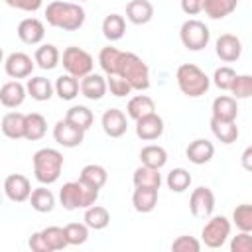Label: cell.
I'll list each match as a JSON object with an SVG mask.
<instances>
[{"mask_svg":"<svg viewBox=\"0 0 252 252\" xmlns=\"http://www.w3.org/2000/svg\"><path fill=\"white\" fill-rule=\"evenodd\" d=\"M85 10L79 4L73 2H63V0H55L49 2L45 8V20L49 26L65 30V32H75L85 24Z\"/></svg>","mask_w":252,"mask_h":252,"instance_id":"obj_1","label":"cell"},{"mask_svg":"<svg viewBox=\"0 0 252 252\" xmlns=\"http://www.w3.org/2000/svg\"><path fill=\"white\" fill-rule=\"evenodd\" d=\"M114 75L126 79V83L132 87V91H146V89H150V69L144 63V59L138 57L132 51H122Z\"/></svg>","mask_w":252,"mask_h":252,"instance_id":"obj_2","label":"cell"},{"mask_svg":"<svg viewBox=\"0 0 252 252\" xmlns=\"http://www.w3.org/2000/svg\"><path fill=\"white\" fill-rule=\"evenodd\" d=\"M98 199V189L77 179V181H67L59 189V203L67 211H77V209H87L94 205Z\"/></svg>","mask_w":252,"mask_h":252,"instance_id":"obj_3","label":"cell"},{"mask_svg":"<svg viewBox=\"0 0 252 252\" xmlns=\"http://www.w3.org/2000/svg\"><path fill=\"white\" fill-rule=\"evenodd\" d=\"M33 177L41 185H51L59 179L63 169V154L55 148H41L33 154Z\"/></svg>","mask_w":252,"mask_h":252,"instance_id":"obj_4","label":"cell"},{"mask_svg":"<svg viewBox=\"0 0 252 252\" xmlns=\"http://www.w3.org/2000/svg\"><path fill=\"white\" fill-rule=\"evenodd\" d=\"M175 79H177L179 91L185 96H189V98L203 96L209 91V87H211V79L195 63H183V65H179L177 67V73H175Z\"/></svg>","mask_w":252,"mask_h":252,"instance_id":"obj_5","label":"cell"},{"mask_svg":"<svg viewBox=\"0 0 252 252\" xmlns=\"http://www.w3.org/2000/svg\"><path fill=\"white\" fill-rule=\"evenodd\" d=\"M61 63H63V69L77 79H83L85 75L93 73V67H94L93 55L89 51H85L83 47H77V45L65 47L63 55H61Z\"/></svg>","mask_w":252,"mask_h":252,"instance_id":"obj_6","label":"cell"},{"mask_svg":"<svg viewBox=\"0 0 252 252\" xmlns=\"http://www.w3.org/2000/svg\"><path fill=\"white\" fill-rule=\"evenodd\" d=\"M179 37H181V43L189 49V51H201L209 45V39H211V32L209 28L205 26V22L201 20H185L181 24V30H179Z\"/></svg>","mask_w":252,"mask_h":252,"instance_id":"obj_7","label":"cell"},{"mask_svg":"<svg viewBox=\"0 0 252 252\" xmlns=\"http://www.w3.org/2000/svg\"><path fill=\"white\" fill-rule=\"evenodd\" d=\"M228 236H230V220L222 215L217 217L211 215L201 230V240L207 248H220Z\"/></svg>","mask_w":252,"mask_h":252,"instance_id":"obj_8","label":"cell"},{"mask_svg":"<svg viewBox=\"0 0 252 252\" xmlns=\"http://www.w3.org/2000/svg\"><path fill=\"white\" fill-rule=\"evenodd\" d=\"M189 211L195 219H209L215 211V193L205 185L193 189L189 197Z\"/></svg>","mask_w":252,"mask_h":252,"instance_id":"obj_9","label":"cell"},{"mask_svg":"<svg viewBox=\"0 0 252 252\" xmlns=\"http://www.w3.org/2000/svg\"><path fill=\"white\" fill-rule=\"evenodd\" d=\"M53 138L63 148H77L85 140V130L63 118V120H57L55 122V126H53Z\"/></svg>","mask_w":252,"mask_h":252,"instance_id":"obj_10","label":"cell"},{"mask_svg":"<svg viewBox=\"0 0 252 252\" xmlns=\"http://www.w3.org/2000/svg\"><path fill=\"white\" fill-rule=\"evenodd\" d=\"M33 67H35V61H33L28 53H24V51L10 53V55L6 57V61H4V71H6V75L12 77V79H16V81L30 77L32 71H33Z\"/></svg>","mask_w":252,"mask_h":252,"instance_id":"obj_11","label":"cell"},{"mask_svg":"<svg viewBox=\"0 0 252 252\" xmlns=\"http://www.w3.org/2000/svg\"><path fill=\"white\" fill-rule=\"evenodd\" d=\"M4 193L12 203H24L30 199L32 183L22 173H12L4 179Z\"/></svg>","mask_w":252,"mask_h":252,"instance_id":"obj_12","label":"cell"},{"mask_svg":"<svg viewBox=\"0 0 252 252\" xmlns=\"http://www.w3.org/2000/svg\"><path fill=\"white\" fill-rule=\"evenodd\" d=\"M163 134V118L158 112L146 114L136 120V136L144 142H154Z\"/></svg>","mask_w":252,"mask_h":252,"instance_id":"obj_13","label":"cell"},{"mask_svg":"<svg viewBox=\"0 0 252 252\" xmlns=\"http://www.w3.org/2000/svg\"><path fill=\"white\" fill-rule=\"evenodd\" d=\"M215 51L220 61L232 63V61L240 59V55H242V41L232 33H222L215 41Z\"/></svg>","mask_w":252,"mask_h":252,"instance_id":"obj_14","label":"cell"},{"mask_svg":"<svg viewBox=\"0 0 252 252\" xmlns=\"http://www.w3.org/2000/svg\"><path fill=\"white\" fill-rule=\"evenodd\" d=\"M100 126L106 136L120 138L128 130V118L120 108H108V110H104V114L100 118Z\"/></svg>","mask_w":252,"mask_h":252,"instance_id":"obj_15","label":"cell"},{"mask_svg":"<svg viewBox=\"0 0 252 252\" xmlns=\"http://www.w3.org/2000/svg\"><path fill=\"white\" fill-rule=\"evenodd\" d=\"M20 41L28 43V45H37L43 41L45 37V26L41 20L37 18H26L18 24V30H16Z\"/></svg>","mask_w":252,"mask_h":252,"instance_id":"obj_16","label":"cell"},{"mask_svg":"<svg viewBox=\"0 0 252 252\" xmlns=\"http://www.w3.org/2000/svg\"><path fill=\"white\" fill-rule=\"evenodd\" d=\"M185 156L191 163L195 165H205L213 159L215 156V146L213 142H209L207 138H197L193 142H189V146L185 148Z\"/></svg>","mask_w":252,"mask_h":252,"instance_id":"obj_17","label":"cell"},{"mask_svg":"<svg viewBox=\"0 0 252 252\" xmlns=\"http://www.w3.org/2000/svg\"><path fill=\"white\" fill-rule=\"evenodd\" d=\"M79 91L85 98L89 100H100L104 94H106V79L98 73H89L81 79L79 83Z\"/></svg>","mask_w":252,"mask_h":252,"instance_id":"obj_18","label":"cell"},{"mask_svg":"<svg viewBox=\"0 0 252 252\" xmlns=\"http://www.w3.org/2000/svg\"><path fill=\"white\" fill-rule=\"evenodd\" d=\"M26 87L20 81H8L0 87V102L6 108H18L26 100Z\"/></svg>","mask_w":252,"mask_h":252,"instance_id":"obj_19","label":"cell"},{"mask_svg":"<svg viewBox=\"0 0 252 252\" xmlns=\"http://www.w3.org/2000/svg\"><path fill=\"white\" fill-rule=\"evenodd\" d=\"M126 18L134 26H144L154 18V4L150 0H130L126 4Z\"/></svg>","mask_w":252,"mask_h":252,"instance_id":"obj_20","label":"cell"},{"mask_svg":"<svg viewBox=\"0 0 252 252\" xmlns=\"http://www.w3.org/2000/svg\"><path fill=\"white\" fill-rule=\"evenodd\" d=\"M211 112H213L211 118H217V120H236V116H238V102H236L234 96L220 94V96H217L213 100Z\"/></svg>","mask_w":252,"mask_h":252,"instance_id":"obj_21","label":"cell"},{"mask_svg":"<svg viewBox=\"0 0 252 252\" xmlns=\"http://www.w3.org/2000/svg\"><path fill=\"white\" fill-rule=\"evenodd\" d=\"M33 61H35V65H37L39 69L51 71V69H55V67L59 65L61 53H59V49H57L53 43H43V45H39V47L35 49Z\"/></svg>","mask_w":252,"mask_h":252,"instance_id":"obj_22","label":"cell"},{"mask_svg":"<svg viewBox=\"0 0 252 252\" xmlns=\"http://www.w3.org/2000/svg\"><path fill=\"white\" fill-rule=\"evenodd\" d=\"M24 122H26V114L22 112H8L2 116V122H0V130L6 138L10 140H20L24 138Z\"/></svg>","mask_w":252,"mask_h":252,"instance_id":"obj_23","label":"cell"},{"mask_svg":"<svg viewBox=\"0 0 252 252\" xmlns=\"http://www.w3.org/2000/svg\"><path fill=\"white\" fill-rule=\"evenodd\" d=\"M47 132V120L43 114L39 112H30L26 114V122H24V138L30 142H37L45 136Z\"/></svg>","mask_w":252,"mask_h":252,"instance_id":"obj_24","label":"cell"},{"mask_svg":"<svg viewBox=\"0 0 252 252\" xmlns=\"http://www.w3.org/2000/svg\"><path fill=\"white\" fill-rule=\"evenodd\" d=\"M158 191L152 187H136L132 193V205L138 213H152L158 205Z\"/></svg>","mask_w":252,"mask_h":252,"instance_id":"obj_25","label":"cell"},{"mask_svg":"<svg viewBox=\"0 0 252 252\" xmlns=\"http://www.w3.org/2000/svg\"><path fill=\"white\" fill-rule=\"evenodd\" d=\"M211 132L213 136L222 142V144H232L238 140V126L234 120H217V118H211Z\"/></svg>","mask_w":252,"mask_h":252,"instance_id":"obj_26","label":"cell"},{"mask_svg":"<svg viewBox=\"0 0 252 252\" xmlns=\"http://www.w3.org/2000/svg\"><path fill=\"white\" fill-rule=\"evenodd\" d=\"M26 93H28L33 100L45 102V100H49V98L53 96V85H51V81L45 79V77H32V79H28V83H26Z\"/></svg>","mask_w":252,"mask_h":252,"instance_id":"obj_27","label":"cell"},{"mask_svg":"<svg viewBox=\"0 0 252 252\" xmlns=\"http://www.w3.org/2000/svg\"><path fill=\"white\" fill-rule=\"evenodd\" d=\"M152 112H156V102L148 94H136L126 104V114L130 118H134V120H138V118H142L146 114H152Z\"/></svg>","mask_w":252,"mask_h":252,"instance_id":"obj_28","label":"cell"},{"mask_svg":"<svg viewBox=\"0 0 252 252\" xmlns=\"http://www.w3.org/2000/svg\"><path fill=\"white\" fill-rule=\"evenodd\" d=\"M140 161H142V165H148V167H154V169H161L167 163V152H165V148H161L158 144L144 146L140 150Z\"/></svg>","mask_w":252,"mask_h":252,"instance_id":"obj_29","label":"cell"},{"mask_svg":"<svg viewBox=\"0 0 252 252\" xmlns=\"http://www.w3.org/2000/svg\"><path fill=\"white\" fill-rule=\"evenodd\" d=\"M28 201H30L32 209L37 211V213H51L53 207H55V195H53L45 185L32 189Z\"/></svg>","mask_w":252,"mask_h":252,"instance_id":"obj_30","label":"cell"},{"mask_svg":"<svg viewBox=\"0 0 252 252\" xmlns=\"http://www.w3.org/2000/svg\"><path fill=\"white\" fill-rule=\"evenodd\" d=\"M238 6V0H203V12L211 20H222L232 14Z\"/></svg>","mask_w":252,"mask_h":252,"instance_id":"obj_31","label":"cell"},{"mask_svg":"<svg viewBox=\"0 0 252 252\" xmlns=\"http://www.w3.org/2000/svg\"><path fill=\"white\" fill-rule=\"evenodd\" d=\"M126 33V20L120 14H108L102 20V35L108 41H118Z\"/></svg>","mask_w":252,"mask_h":252,"instance_id":"obj_32","label":"cell"},{"mask_svg":"<svg viewBox=\"0 0 252 252\" xmlns=\"http://www.w3.org/2000/svg\"><path fill=\"white\" fill-rule=\"evenodd\" d=\"M132 181H134V187L159 189V185H161V173H159V169H154V167H148V165H140V167L134 169Z\"/></svg>","mask_w":252,"mask_h":252,"instance_id":"obj_33","label":"cell"},{"mask_svg":"<svg viewBox=\"0 0 252 252\" xmlns=\"http://www.w3.org/2000/svg\"><path fill=\"white\" fill-rule=\"evenodd\" d=\"M85 224L93 230H102L108 226L110 222V213L106 207H100V205H91L85 209V217H83Z\"/></svg>","mask_w":252,"mask_h":252,"instance_id":"obj_34","label":"cell"},{"mask_svg":"<svg viewBox=\"0 0 252 252\" xmlns=\"http://www.w3.org/2000/svg\"><path fill=\"white\" fill-rule=\"evenodd\" d=\"M53 91L57 93V96L61 100H73L79 94V79L69 75V73L61 75V77H57V81L53 85Z\"/></svg>","mask_w":252,"mask_h":252,"instance_id":"obj_35","label":"cell"},{"mask_svg":"<svg viewBox=\"0 0 252 252\" xmlns=\"http://www.w3.org/2000/svg\"><path fill=\"white\" fill-rule=\"evenodd\" d=\"M79 179L85 181V183H89V185H93V187H96V189H100V187H104V183L108 181V173H106V169H104L102 165H98V163H89V165H85V167L81 169Z\"/></svg>","mask_w":252,"mask_h":252,"instance_id":"obj_36","label":"cell"},{"mask_svg":"<svg viewBox=\"0 0 252 252\" xmlns=\"http://www.w3.org/2000/svg\"><path fill=\"white\" fill-rule=\"evenodd\" d=\"M65 120H69L71 124H75V126H79V128H83V130L87 132V130L93 126L94 116H93V112H91L87 106H83V104H75V106H71V108L67 110Z\"/></svg>","mask_w":252,"mask_h":252,"instance_id":"obj_37","label":"cell"},{"mask_svg":"<svg viewBox=\"0 0 252 252\" xmlns=\"http://www.w3.org/2000/svg\"><path fill=\"white\" fill-rule=\"evenodd\" d=\"M191 181H193L191 173H189L187 169H183V167L171 169V171L167 173V177H165V183H167V187H169L173 193H183V191H187L189 185H191Z\"/></svg>","mask_w":252,"mask_h":252,"instance_id":"obj_38","label":"cell"},{"mask_svg":"<svg viewBox=\"0 0 252 252\" xmlns=\"http://www.w3.org/2000/svg\"><path fill=\"white\" fill-rule=\"evenodd\" d=\"M120 55H122V51L118 47H112V45L102 47L100 53H98V65H100V69L106 75H114L116 73V67H118V61H120Z\"/></svg>","mask_w":252,"mask_h":252,"instance_id":"obj_39","label":"cell"},{"mask_svg":"<svg viewBox=\"0 0 252 252\" xmlns=\"http://www.w3.org/2000/svg\"><path fill=\"white\" fill-rule=\"evenodd\" d=\"M63 232H65V238H67L69 246L85 244L87 238H89V226L85 222H69V224L63 226Z\"/></svg>","mask_w":252,"mask_h":252,"instance_id":"obj_40","label":"cell"},{"mask_svg":"<svg viewBox=\"0 0 252 252\" xmlns=\"http://www.w3.org/2000/svg\"><path fill=\"white\" fill-rule=\"evenodd\" d=\"M232 222L242 232H252V205L242 203L232 211Z\"/></svg>","mask_w":252,"mask_h":252,"instance_id":"obj_41","label":"cell"},{"mask_svg":"<svg viewBox=\"0 0 252 252\" xmlns=\"http://www.w3.org/2000/svg\"><path fill=\"white\" fill-rule=\"evenodd\" d=\"M39 232H41V236H43V240L47 242V246H49L51 252H53V250H63L65 246H69V244H67V238H65V232H63L61 226H45V228L39 230Z\"/></svg>","mask_w":252,"mask_h":252,"instance_id":"obj_42","label":"cell"},{"mask_svg":"<svg viewBox=\"0 0 252 252\" xmlns=\"http://www.w3.org/2000/svg\"><path fill=\"white\" fill-rule=\"evenodd\" d=\"M228 91L232 93V96H234L236 100L248 98V96L252 94V77H250V75H236Z\"/></svg>","mask_w":252,"mask_h":252,"instance_id":"obj_43","label":"cell"},{"mask_svg":"<svg viewBox=\"0 0 252 252\" xmlns=\"http://www.w3.org/2000/svg\"><path fill=\"white\" fill-rule=\"evenodd\" d=\"M234 77H236V71H234L232 67L224 65V67H219V69L215 71V75H213V83H215L217 89H220V91H228L230 85H232V81H234Z\"/></svg>","mask_w":252,"mask_h":252,"instance_id":"obj_44","label":"cell"},{"mask_svg":"<svg viewBox=\"0 0 252 252\" xmlns=\"http://www.w3.org/2000/svg\"><path fill=\"white\" fill-rule=\"evenodd\" d=\"M171 250L173 252H199L201 250V242L195 236L189 234H181L171 242Z\"/></svg>","mask_w":252,"mask_h":252,"instance_id":"obj_45","label":"cell"},{"mask_svg":"<svg viewBox=\"0 0 252 252\" xmlns=\"http://www.w3.org/2000/svg\"><path fill=\"white\" fill-rule=\"evenodd\" d=\"M106 89H108L114 96H118V98L128 96V94L132 93V87L126 83V79H122V77H118V75H108V79H106Z\"/></svg>","mask_w":252,"mask_h":252,"instance_id":"obj_46","label":"cell"},{"mask_svg":"<svg viewBox=\"0 0 252 252\" xmlns=\"http://www.w3.org/2000/svg\"><path fill=\"white\" fill-rule=\"evenodd\" d=\"M230 250L232 252H252V236L250 232H238L230 240Z\"/></svg>","mask_w":252,"mask_h":252,"instance_id":"obj_47","label":"cell"},{"mask_svg":"<svg viewBox=\"0 0 252 252\" xmlns=\"http://www.w3.org/2000/svg\"><path fill=\"white\" fill-rule=\"evenodd\" d=\"M10 8L22 10V12H37L43 4V0H4Z\"/></svg>","mask_w":252,"mask_h":252,"instance_id":"obj_48","label":"cell"},{"mask_svg":"<svg viewBox=\"0 0 252 252\" xmlns=\"http://www.w3.org/2000/svg\"><path fill=\"white\" fill-rule=\"evenodd\" d=\"M28 246H30L32 252H51L49 246H47V242L43 240L41 232H32V236L28 240Z\"/></svg>","mask_w":252,"mask_h":252,"instance_id":"obj_49","label":"cell"},{"mask_svg":"<svg viewBox=\"0 0 252 252\" xmlns=\"http://www.w3.org/2000/svg\"><path fill=\"white\" fill-rule=\"evenodd\" d=\"M181 2V10L187 16H197L199 12H203V0H179Z\"/></svg>","mask_w":252,"mask_h":252,"instance_id":"obj_50","label":"cell"},{"mask_svg":"<svg viewBox=\"0 0 252 252\" xmlns=\"http://www.w3.org/2000/svg\"><path fill=\"white\" fill-rule=\"evenodd\" d=\"M250 159H252V148L248 146V148L244 150V154H242V167H244L246 171H250V169H252V163H250Z\"/></svg>","mask_w":252,"mask_h":252,"instance_id":"obj_51","label":"cell"},{"mask_svg":"<svg viewBox=\"0 0 252 252\" xmlns=\"http://www.w3.org/2000/svg\"><path fill=\"white\" fill-rule=\"evenodd\" d=\"M0 63H4V51H2V47H0Z\"/></svg>","mask_w":252,"mask_h":252,"instance_id":"obj_52","label":"cell"},{"mask_svg":"<svg viewBox=\"0 0 252 252\" xmlns=\"http://www.w3.org/2000/svg\"><path fill=\"white\" fill-rule=\"evenodd\" d=\"M0 205H2V195H0Z\"/></svg>","mask_w":252,"mask_h":252,"instance_id":"obj_53","label":"cell"},{"mask_svg":"<svg viewBox=\"0 0 252 252\" xmlns=\"http://www.w3.org/2000/svg\"><path fill=\"white\" fill-rule=\"evenodd\" d=\"M79 2H87V0H79Z\"/></svg>","mask_w":252,"mask_h":252,"instance_id":"obj_54","label":"cell"}]
</instances>
